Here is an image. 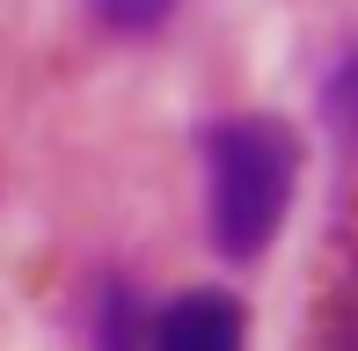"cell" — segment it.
<instances>
[{"mask_svg":"<svg viewBox=\"0 0 358 351\" xmlns=\"http://www.w3.org/2000/svg\"><path fill=\"white\" fill-rule=\"evenodd\" d=\"M292 183H300V147L278 117H220L205 132V220L220 257L249 264L278 242Z\"/></svg>","mask_w":358,"mask_h":351,"instance_id":"cell-1","label":"cell"},{"mask_svg":"<svg viewBox=\"0 0 358 351\" xmlns=\"http://www.w3.org/2000/svg\"><path fill=\"white\" fill-rule=\"evenodd\" d=\"M241 337H249V322L227 293H183L176 308L154 315L146 351H241Z\"/></svg>","mask_w":358,"mask_h":351,"instance_id":"cell-2","label":"cell"},{"mask_svg":"<svg viewBox=\"0 0 358 351\" xmlns=\"http://www.w3.org/2000/svg\"><path fill=\"white\" fill-rule=\"evenodd\" d=\"M146 329L154 322H139L132 285H110L103 308H95V351H146Z\"/></svg>","mask_w":358,"mask_h":351,"instance_id":"cell-3","label":"cell"},{"mask_svg":"<svg viewBox=\"0 0 358 351\" xmlns=\"http://www.w3.org/2000/svg\"><path fill=\"white\" fill-rule=\"evenodd\" d=\"M322 351H358V257L344 264V278L329 285V315H322Z\"/></svg>","mask_w":358,"mask_h":351,"instance_id":"cell-4","label":"cell"},{"mask_svg":"<svg viewBox=\"0 0 358 351\" xmlns=\"http://www.w3.org/2000/svg\"><path fill=\"white\" fill-rule=\"evenodd\" d=\"M95 15H103L110 29H124V37H146V29H161L183 0H88Z\"/></svg>","mask_w":358,"mask_h":351,"instance_id":"cell-5","label":"cell"},{"mask_svg":"<svg viewBox=\"0 0 358 351\" xmlns=\"http://www.w3.org/2000/svg\"><path fill=\"white\" fill-rule=\"evenodd\" d=\"M329 117L358 139V59H344V66H336V81H329Z\"/></svg>","mask_w":358,"mask_h":351,"instance_id":"cell-6","label":"cell"}]
</instances>
